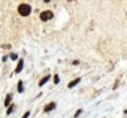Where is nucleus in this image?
I'll return each mask as SVG.
<instances>
[{"label": "nucleus", "mask_w": 127, "mask_h": 118, "mask_svg": "<svg viewBox=\"0 0 127 118\" xmlns=\"http://www.w3.org/2000/svg\"><path fill=\"white\" fill-rule=\"evenodd\" d=\"M14 108H15V106H11V108H9V109H8V114H11V112H12V111H14Z\"/></svg>", "instance_id": "11"}, {"label": "nucleus", "mask_w": 127, "mask_h": 118, "mask_svg": "<svg viewBox=\"0 0 127 118\" xmlns=\"http://www.w3.org/2000/svg\"><path fill=\"white\" fill-rule=\"evenodd\" d=\"M43 2H45V3H49V2H51V0H43Z\"/></svg>", "instance_id": "13"}, {"label": "nucleus", "mask_w": 127, "mask_h": 118, "mask_svg": "<svg viewBox=\"0 0 127 118\" xmlns=\"http://www.w3.org/2000/svg\"><path fill=\"white\" fill-rule=\"evenodd\" d=\"M81 114H82V109H78V111H76V114H75V118H78Z\"/></svg>", "instance_id": "9"}, {"label": "nucleus", "mask_w": 127, "mask_h": 118, "mask_svg": "<svg viewBox=\"0 0 127 118\" xmlns=\"http://www.w3.org/2000/svg\"><path fill=\"white\" fill-rule=\"evenodd\" d=\"M23 66H24V61L20 60V61H18V66H17V72H21V70H23Z\"/></svg>", "instance_id": "6"}, {"label": "nucleus", "mask_w": 127, "mask_h": 118, "mask_svg": "<svg viewBox=\"0 0 127 118\" xmlns=\"http://www.w3.org/2000/svg\"><path fill=\"white\" fill-rule=\"evenodd\" d=\"M18 12H20V15L27 17V15L32 12V8H30V5H27V3H23V5L18 6Z\"/></svg>", "instance_id": "1"}, {"label": "nucleus", "mask_w": 127, "mask_h": 118, "mask_svg": "<svg viewBox=\"0 0 127 118\" xmlns=\"http://www.w3.org/2000/svg\"><path fill=\"white\" fill-rule=\"evenodd\" d=\"M48 81H49V76H45V78H42V79H40L39 85H40V87H43V85H45V84H46Z\"/></svg>", "instance_id": "5"}, {"label": "nucleus", "mask_w": 127, "mask_h": 118, "mask_svg": "<svg viewBox=\"0 0 127 118\" xmlns=\"http://www.w3.org/2000/svg\"><path fill=\"white\" fill-rule=\"evenodd\" d=\"M29 115H30V112H26V114L23 115V118H29Z\"/></svg>", "instance_id": "12"}, {"label": "nucleus", "mask_w": 127, "mask_h": 118, "mask_svg": "<svg viewBox=\"0 0 127 118\" xmlns=\"http://www.w3.org/2000/svg\"><path fill=\"white\" fill-rule=\"evenodd\" d=\"M11 100H12V96H11V94H8V96H6V99H5V105L8 106V105L11 103Z\"/></svg>", "instance_id": "7"}, {"label": "nucleus", "mask_w": 127, "mask_h": 118, "mask_svg": "<svg viewBox=\"0 0 127 118\" xmlns=\"http://www.w3.org/2000/svg\"><path fill=\"white\" fill-rule=\"evenodd\" d=\"M17 88H18V91H20V93H21V91L24 90V87H23V82H21V81L18 82V87H17Z\"/></svg>", "instance_id": "8"}, {"label": "nucleus", "mask_w": 127, "mask_h": 118, "mask_svg": "<svg viewBox=\"0 0 127 118\" xmlns=\"http://www.w3.org/2000/svg\"><path fill=\"white\" fill-rule=\"evenodd\" d=\"M55 108V103L52 102V103H49V105H46V108H45V112H49V111H52Z\"/></svg>", "instance_id": "4"}, {"label": "nucleus", "mask_w": 127, "mask_h": 118, "mask_svg": "<svg viewBox=\"0 0 127 118\" xmlns=\"http://www.w3.org/2000/svg\"><path fill=\"white\" fill-rule=\"evenodd\" d=\"M54 82H55V84H58V82H60V78H58V76H57V75H55V76H54Z\"/></svg>", "instance_id": "10"}, {"label": "nucleus", "mask_w": 127, "mask_h": 118, "mask_svg": "<svg viewBox=\"0 0 127 118\" xmlns=\"http://www.w3.org/2000/svg\"><path fill=\"white\" fill-rule=\"evenodd\" d=\"M52 15H54V14H52L51 11H43V12L40 14V20H42V21H48V20L52 18Z\"/></svg>", "instance_id": "2"}, {"label": "nucleus", "mask_w": 127, "mask_h": 118, "mask_svg": "<svg viewBox=\"0 0 127 118\" xmlns=\"http://www.w3.org/2000/svg\"><path fill=\"white\" fill-rule=\"evenodd\" d=\"M79 82H81V78H76V79H73V81H70L67 87H69V88H73V87H75V85H78Z\"/></svg>", "instance_id": "3"}]
</instances>
